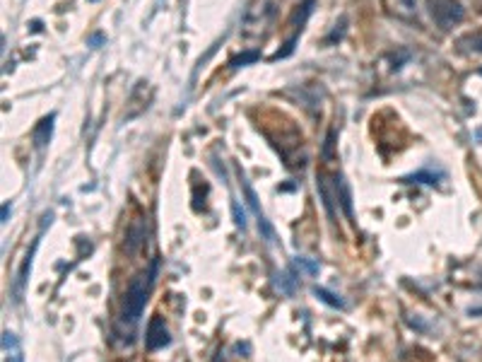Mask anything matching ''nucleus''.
<instances>
[{"label": "nucleus", "instance_id": "1", "mask_svg": "<svg viewBox=\"0 0 482 362\" xmlns=\"http://www.w3.org/2000/svg\"><path fill=\"white\" fill-rule=\"evenodd\" d=\"M157 268H160V261H152V266L145 273H140L138 278L131 280L128 285L126 295H123V305H121V314H119V324L123 329L133 331L138 326L140 317H143V309L145 302H148V295L155 285V276H157Z\"/></svg>", "mask_w": 482, "mask_h": 362}, {"label": "nucleus", "instance_id": "2", "mask_svg": "<svg viewBox=\"0 0 482 362\" xmlns=\"http://www.w3.org/2000/svg\"><path fill=\"white\" fill-rule=\"evenodd\" d=\"M278 15V3L275 0H254L246 8L244 20H241V34L246 39H263L270 32Z\"/></svg>", "mask_w": 482, "mask_h": 362}, {"label": "nucleus", "instance_id": "3", "mask_svg": "<svg viewBox=\"0 0 482 362\" xmlns=\"http://www.w3.org/2000/svg\"><path fill=\"white\" fill-rule=\"evenodd\" d=\"M427 8L432 20L437 22L442 29H451L456 25H461L466 10H463L461 0H427Z\"/></svg>", "mask_w": 482, "mask_h": 362}, {"label": "nucleus", "instance_id": "4", "mask_svg": "<svg viewBox=\"0 0 482 362\" xmlns=\"http://www.w3.org/2000/svg\"><path fill=\"white\" fill-rule=\"evenodd\" d=\"M172 338H169V329L164 324L162 317H152L148 324V336H145V346L148 350H160L164 346H169Z\"/></svg>", "mask_w": 482, "mask_h": 362}, {"label": "nucleus", "instance_id": "5", "mask_svg": "<svg viewBox=\"0 0 482 362\" xmlns=\"http://www.w3.org/2000/svg\"><path fill=\"white\" fill-rule=\"evenodd\" d=\"M39 242H41V235L32 242V249L27 251L25 261H22L20 271H17V278H15V285H13V293H15V300H17V302H20L22 297H25V285H27V280H29V273H32L34 254H37V249H39Z\"/></svg>", "mask_w": 482, "mask_h": 362}, {"label": "nucleus", "instance_id": "6", "mask_svg": "<svg viewBox=\"0 0 482 362\" xmlns=\"http://www.w3.org/2000/svg\"><path fill=\"white\" fill-rule=\"evenodd\" d=\"M316 186H319V194H321V201H323V208H326L328 218L335 223V201H338V186H335V177H333V186H331L328 177L321 172L319 177H316Z\"/></svg>", "mask_w": 482, "mask_h": 362}, {"label": "nucleus", "instance_id": "7", "mask_svg": "<svg viewBox=\"0 0 482 362\" xmlns=\"http://www.w3.org/2000/svg\"><path fill=\"white\" fill-rule=\"evenodd\" d=\"M384 5L391 15L408 22H415L417 15H420V0H384Z\"/></svg>", "mask_w": 482, "mask_h": 362}, {"label": "nucleus", "instance_id": "8", "mask_svg": "<svg viewBox=\"0 0 482 362\" xmlns=\"http://www.w3.org/2000/svg\"><path fill=\"white\" fill-rule=\"evenodd\" d=\"M54 121H56V116L51 114V116H46V119H41L37 124V128H34L32 140H34V145H37L39 150H44L46 145H49L51 136H54Z\"/></svg>", "mask_w": 482, "mask_h": 362}, {"label": "nucleus", "instance_id": "9", "mask_svg": "<svg viewBox=\"0 0 482 362\" xmlns=\"http://www.w3.org/2000/svg\"><path fill=\"white\" fill-rule=\"evenodd\" d=\"M3 355H5V362H25L20 341H17L13 331H3Z\"/></svg>", "mask_w": 482, "mask_h": 362}, {"label": "nucleus", "instance_id": "10", "mask_svg": "<svg viewBox=\"0 0 482 362\" xmlns=\"http://www.w3.org/2000/svg\"><path fill=\"white\" fill-rule=\"evenodd\" d=\"M239 184H241V191H244V198H246V203H249L251 213L256 215V220H258V223H261V220H266V215H263L261 206H258V196H256L254 186L249 184V179L244 177V172H241V169H239Z\"/></svg>", "mask_w": 482, "mask_h": 362}, {"label": "nucleus", "instance_id": "11", "mask_svg": "<svg viewBox=\"0 0 482 362\" xmlns=\"http://www.w3.org/2000/svg\"><path fill=\"white\" fill-rule=\"evenodd\" d=\"M335 186H338V203L343 206L345 215L352 220V196H350V186L343 177H335Z\"/></svg>", "mask_w": 482, "mask_h": 362}, {"label": "nucleus", "instance_id": "12", "mask_svg": "<svg viewBox=\"0 0 482 362\" xmlns=\"http://www.w3.org/2000/svg\"><path fill=\"white\" fill-rule=\"evenodd\" d=\"M458 44H461L466 51H473V54H482V29H478V32H473V34H468V37H463Z\"/></svg>", "mask_w": 482, "mask_h": 362}, {"label": "nucleus", "instance_id": "13", "mask_svg": "<svg viewBox=\"0 0 482 362\" xmlns=\"http://www.w3.org/2000/svg\"><path fill=\"white\" fill-rule=\"evenodd\" d=\"M314 295L319 297L321 302H326V305H331L333 309H345V302L340 300L338 295H333V293H328L326 288H314Z\"/></svg>", "mask_w": 482, "mask_h": 362}, {"label": "nucleus", "instance_id": "14", "mask_svg": "<svg viewBox=\"0 0 482 362\" xmlns=\"http://www.w3.org/2000/svg\"><path fill=\"white\" fill-rule=\"evenodd\" d=\"M278 288L282 290V293H287V295H292L295 293V288H297V278L292 276V273H282V276H278Z\"/></svg>", "mask_w": 482, "mask_h": 362}, {"label": "nucleus", "instance_id": "15", "mask_svg": "<svg viewBox=\"0 0 482 362\" xmlns=\"http://www.w3.org/2000/svg\"><path fill=\"white\" fill-rule=\"evenodd\" d=\"M295 266H297V268H302V271H307L309 276H316V273L321 271V266L316 264V261L307 259V256H297V259H295Z\"/></svg>", "mask_w": 482, "mask_h": 362}, {"label": "nucleus", "instance_id": "16", "mask_svg": "<svg viewBox=\"0 0 482 362\" xmlns=\"http://www.w3.org/2000/svg\"><path fill=\"white\" fill-rule=\"evenodd\" d=\"M258 61V51H249V54H241L237 58H232L229 61V68H241V66H246V63H254Z\"/></svg>", "mask_w": 482, "mask_h": 362}, {"label": "nucleus", "instance_id": "17", "mask_svg": "<svg viewBox=\"0 0 482 362\" xmlns=\"http://www.w3.org/2000/svg\"><path fill=\"white\" fill-rule=\"evenodd\" d=\"M232 215H234V225L241 227V230H246V215H244V210L239 208L237 201H232Z\"/></svg>", "mask_w": 482, "mask_h": 362}, {"label": "nucleus", "instance_id": "18", "mask_svg": "<svg viewBox=\"0 0 482 362\" xmlns=\"http://www.w3.org/2000/svg\"><path fill=\"white\" fill-rule=\"evenodd\" d=\"M8 218H10V203H3V215H0V223H8Z\"/></svg>", "mask_w": 482, "mask_h": 362}, {"label": "nucleus", "instance_id": "19", "mask_svg": "<svg viewBox=\"0 0 482 362\" xmlns=\"http://www.w3.org/2000/svg\"><path fill=\"white\" fill-rule=\"evenodd\" d=\"M92 3H94V0H92Z\"/></svg>", "mask_w": 482, "mask_h": 362}]
</instances>
